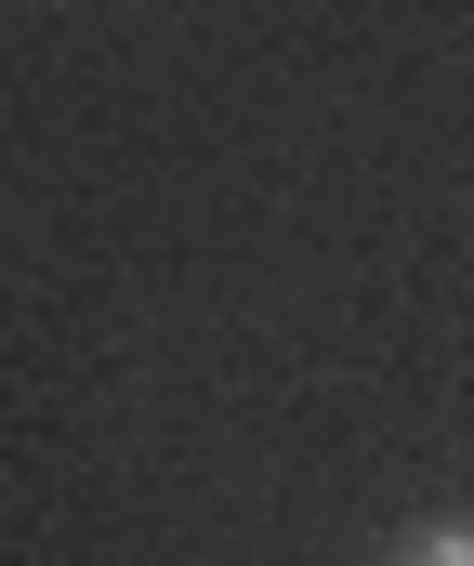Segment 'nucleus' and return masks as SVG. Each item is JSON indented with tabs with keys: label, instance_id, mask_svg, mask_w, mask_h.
Instances as JSON below:
<instances>
[{
	"label": "nucleus",
	"instance_id": "f257e3e1",
	"mask_svg": "<svg viewBox=\"0 0 474 566\" xmlns=\"http://www.w3.org/2000/svg\"><path fill=\"white\" fill-rule=\"evenodd\" d=\"M396 566H474V527H422V541H396Z\"/></svg>",
	"mask_w": 474,
	"mask_h": 566
}]
</instances>
